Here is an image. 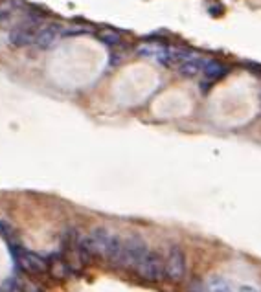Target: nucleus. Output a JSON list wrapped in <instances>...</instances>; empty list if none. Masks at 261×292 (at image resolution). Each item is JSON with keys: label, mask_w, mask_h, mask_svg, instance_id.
Masks as SVG:
<instances>
[{"label": "nucleus", "mask_w": 261, "mask_h": 292, "mask_svg": "<svg viewBox=\"0 0 261 292\" xmlns=\"http://www.w3.org/2000/svg\"><path fill=\"white\" fill-rule=\"evenodd\" d=\"M149 253V248L145 245V241L140 235H130L125 241V252H124V263L122 268H132L138 270V266L144 263V259Z\"/></svg>", "instance_id": "f03ea898"}, {"label": "nucleus", "mask_w": 261, "mask_h": 292, "mask_svg": "<svg viewBox=\"0 0 261 292\" xmlns=\"http://www.w3.org/2000/svg\"><path fill=\"white\" fill-rule=\"evenodd\" d=\"M204 65H206V61L201 57H193L189 59V61H184V63L178 65V76L180 78H195L201 72H204Z\"/></svg>", "instance_id": "9d476101"}, {"label": "nucleus", "mask_w": 261, "mask_h": 292, "mask_svg": "<svg viewBox=\"0 0 261 292\" xmlns=\"http://www.w3.org/2000/svg\"><path fill=\"white\" fill-rule=\"evenodd\" d=\"M98 39L107 46H118L122 42V35L118 32H112V30H107V32L98 33Z\"/></svg>", "instance_id": "4468645a"}, {"label": "nucleus", "mask_w": 261, "mask_h": 292, "mask_svg": "<svg viewBox=\"0 0 261 292\" xmlns=\"http://www.w3.org/2000/svg\"><path fill=\"white\" fill-rule=\"evenodd\" d=\"M59 32H61V26L59 24H46L39 30V32H35V41H33V44L41 48V50H46V48H50V46L55 42L57 39Z\"/></svg>", "instance_id": "0eeeda50"}, {"label": "nucleus", "mask_w": 261, "mask_h": 292, "mask_svg": "<svg viewBox=\"0 0 261 292\" xmlns=\"http://www.w3.org/2000/svg\"><path fill=\"white\" fill-rule=\"evenodd\" d=\"M48 263H50V272H52L53 278L57 279H66L68 276H72L74 270L72 266L68 265V261L65 259V255L61 252L53 253V255H50V259H48Z\"/></svg>", "instance_id": "1a4fd4ad"}, {"label": "nucleus", "mask_w": 261, "mask_h": 292, "mask_svg": "<svg viewBox=\"0 0 261 292\" xmlns=\"http://www.w3.org/2000/svg\"><path fill=\"white\" fill-rule=\"evenodd\" d=\"M112 234L107 228H94L87 235H83V247L87 248V252L90 253L92 257H105L109 241H111Z\"/></svg>", "instance_id": "20e7f679"}, {"label": "nucleus", "mask_w": 261, "mask_h": 292, "mask_svg": "<svg viewBox=\"0 0 261 292\" xmlns=\"http://www.w3.org/2000/svg\"><path fill=\"white\" fill-rule=\"evenodd\" d=\"M15 9V0H0V22L6 20Z\"/></svg>", "instance_id": "2eb2a0df"}, {"label": "nucleus", "mask_w": 261, "mask_h": 292, "mask_svg": "<svg viewBox=\"0 0 261 292\" xmlns=\"http://www.w3.org/2000/svg\"><path fill=\"white\" fill-rule=\"evenodd\" d=\"M228 74V68L219 63V61H206V65H204V76L210 79V81H216V79H221L224 78Z\"/></svg>", "instance_id": "f8f14e48"}, {"label": "nucleus", "mask_w": 261, "mask_h": 292, "mask_svg": "<svg viewBox=\"0 0 261 292\" xmlns=\"http://www.w3.org/2000/svg\"><path fill=\"white\" fill-rule=\"evenodd\" d=\"M166 276L171 281H180L186 276V253L178 245H173L168 250L166 257Z\"/></svg>", "instance_id": "39448f33"}, {"label": "nucleus", "mask_w": 261, "mask_h": 292, "mask_svg": "<svg viewBox=\"0 0 261 292\" xmlns=\"http://www.w3.org/2000/svg\"><path fill=\"white\" fill-rule=\"evenodd\" d=\"M248 68H252L254 70V74H261V66L260 65H254V63H247Z\"/></svg>", "instance_id": "dca6fc26"}, {"label": "nucleus", "mask_w": 261, "mask_h": 292, "mask_svg": "<svg viewBox=\"0 0 261 292\" xmlns=\"http://www.w3.org/2000/svg\"><path fill=\"white\" fill-rule=\"evenodd\" d=\"M11 250V255H13V259L19 263V266L28 274H33V276H41V274H44L46 270H50V263L39 255V253L32 252V250H26V248L22 247H9Z\"/></svg>", "instance_id": "f257e3e1"}, {"label": "nucleus", "mask_w": 261, "mask_h": 292, "mask_svg": "<svg viewBox=\"0 0 261 292\" xmlns=\"http://www.w3.org/2000/svg\"><path fill=\"white\" fill-rule=\"evenodd\" d=\"M124 252H125V243L118 235H112L111 241H109V247H107V252H105V261H109L111 265L122 266L124 263Z\"/></svg>", "instance_id": "6e6552de"}, {"label": "nucleus", "mask_w": 261, "mask_h": 292, "mask_svg": "<svg viewBox=\"0 0 261 292\" xmlns=\"http://www.w3.org/2000/svg\"><path fill=\"white\" fill-rule=\"evenodd\" d=\"M142 278H145L147 281H153V283H160L166 276V261L162 259V255L158 252H153L149 250L147 257L144 259V263L138 266L136 270Z\"/></svg>", "instance_id": "7ed1b4c3"}, {"label": "nucleus", "mask_w": 261, "mask_h": 292, "mask_svg": "<svg viewBox=\"0 0 261 292\" xmlns=\"http://www.w3.org/2000/svg\"><path fill=\"white\" fill-rule=\"evenodd\" d=\"M35 26L32 24H24V26H17L9 32V42L17 48H26V46L33 44L35 41Z\"/></svg>", "instance_id": "423d86ee"}, {"label": "nucleus", "mask_w": 261, "mask_h": 292, "mask_svg": "<svg viewBox=\"0 0 261 292\" xmlns=\"http://www.w3.org/2000/svg\"><path fill=\"white\" fill-rule=\"evenodd\" d=\"M206 292H235V289L221 276H212L206 281Z\"/></svg>", "instance_id": "ddd939ff"}, {"label": "nucleus", "mask_w": 261, "mask_h": 292, "mask_svg": "<svg viewBox=\"0 0 261 292\" xmlns=\"http://www.w3.org/2000/svg\"><path fill=\"white\" fill-rule=\"evenodd\" d=\"M0 237L6 241L7 247H20V239L15 226L6 219H0Z\"/></svg>", "instance_id": "9b49d317"}]
</instances>
